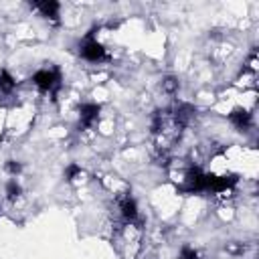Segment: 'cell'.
Instances as JSON below:
<instances>
[{"label": "cell", "mask_w": 259, "mask_h": 259, "mask_svg": "<svg viewBox=\"0 0 259 259\" xmlns=\"http://www.w3.org/2000/svg\"><path fill=\"white\" fill-rule=\"evenodd\" d=\"M32 83L40 91H51L55 95L61 87V71L59 69H40L32 75Z\"/></svg>", "instance_id": "6da1fadb"}, {"label": "cell", "mask_w": 259, "mask_h": 259, "mask_svg": "<svg viewBox=\"0 0 259 259\" xmlns=\"http://www.w3.org/2000/svg\"><path fill=\"white\" fill-rule=\"evenodd\" d=\"M180 190L182 192H202V190H206V174L198 166L188 168L186 176H184V186Z\"/></svg>", "instance_id": "7a4b0ae2"}, {"label": "cell", "mask_w": 259, "mask_h": 259, "mask_svg": "<svg viewBox=\"0 0 259 259\" xmlns=\"http://www.w3.org/2000/svg\"><path fill=\"white\" fill-rule=\"evenodd\" d=\"M79 53H81V57H83V59H87V61H91V63H99V61L107 59L103 45H99V42H97V40H93V38H87V40L81 45Z\"/></svg>", "instance_id": "3957f363"}, {"label": "cell", "mask_w": 259, "mask_h": 259, "mask_svg": "<svg viewBox=\"0 0 259 259\" xmlns=\"http://www.w3.org/2000/svg\"><path fill=\"white\" fill-rule=\"evenodd\" d=\"M235 184H237L235 174H225V176L206 174V190H210V192H225V190L233 188Z\"/></svg>", "instance_id": "277c9868"}, {"label": "cell", "mask_w": 259, "mask_h": 259, "mask_svg": "<svg viewBox=\"0 0 259 259\" xmlns=\"http://www.w3.org/2000/svg\"><path fill=\"white\" fill-rule=\"evenodd\" d=\"M229 119H231V123H233L237 130H241V132L249 130L251 123H253L251 113H249L247 109H243V107H235V109L229 113Z\"/></svg>", "instance_id": "5b68a950"}, {"label": "cell", "mask_w": 259, "mask_h": 259, "mask_svg": "<svg viewBox=\"0 0 259 259\" xmlns=\"http://www.w3.org/2000/svg\"><path fill=\"white\" fill-rule=\"evenodd\" d=\"M117 206H119V212L125 219V223H134L138 219V204L132 196H121L117 200Z\"/></svg>", "instance_id": "8992f818"}, {"label": "cell", "mask_w": 259, "mask_h": 259, "mask_svg": "<svg viewBox=\"0 0 259 259\" xmlns=\"http://www.w3.org/2000/svg\"><path fill=\"white\" fill-rule=\"evenodd\" d=\"M30 6L36 8V10H40V14L45 18H51L53 22L59 20V8H61L59 2H55V0H42V2H32Z\"/></svg>", "instance_id": "52a82bcc"}, {"label": "cell", "mask_w": 259, "mask_h": 259, "mask_svg": "<svg viewBox=\"0 0 259 259\" xmlns=\"http://www.w3.org/2000/svg\"><path fill=\"white\" fill-rule=\"evenodd\" d=\"M99 111H101V105L97 103H83L79 113H81V125L83 127H89L95 123V119L99 117Z\"/></svg>", "instance_id": "ba28073f"}, {"label": "cell", "mask_w": 259, "mask_h": 259, "mask_svg": "<svg viewBox=\"0 0 259 259\" xmlns=\"http://www.w3.org/2000/svg\"><path fill=\"white\" fill-rule=\"evenodd\" d=\"M14 87H16L14 77H12L6 69H0V91H2V93H10Z\"/></svg>", "instance_id": "9c48e42d"}, {"label": "cell", "mask_w": 259, "mask_h": 259, "mask_svg": "<svg viewBox=\"0 0 259 259\" xmlns=\"http://www.w3.org/2000/svg\"><path fill=\"white\" fill-rule=\"evenodd\" d=\"M162 91H164V93L174 95V93L178 91V81H176L174 77H166V79L162 81Z\"/></svg>", "instance_id": "30bf717a"}, {"label": "cell", "mask_w": 259, "mask_h": 259, "mask_svg": "<svg viewBox=\"0 0 259 259\" xmlns=\"http://www.w3.org/2000/svg\"><path fill=\"white\" fill-rule=\"evenodd\" d=\"M6 194H8L10 200H16V198H18V194H20V186L16 184V180H10V182L6 184Z\"/></svg>", "instance_id": "8fae6325"}, {"label": "cell", "mask_w": 259, "mask_h": 259, "mask_svg": "<svg viewBox=\"0 0 259 259\" xmlns=\"http://www.w3.org/2000/svg\"><path fill=\"white\" fill-rule=\"evenodd\" d=\"M180 259H200V255H198V251H196V249H192V247L184 245V247H182V251H180Z\"/></svg>", "instance_id": "7c38bea8"}, {"label": "cell", "mask_w": 259, "mask_h": 259, "mask_svg": "<svg viewBox=\"0 0 259 259\" xmlns=\"http://www.w3.org/2000/svg\"><path fill=\"white\" fill-rule=\"evenodd\" d=\"M77 176H81V168H79L77 164H71V166L65 170V178H67L69 182H73Z\"/></svg>", "instance_id": "4fadbf2b"}, {"label": "cell", "mask_w": 259, "mask_h": 259, "mask_svg": "<svg viewBox=\"0 0 259 259\" xmlns=\"http://www.w3.org/2000/svg\"><path fill=\"white\" fill-rule=\"evenodd\" d=\"M6 170H8L10 174H14V176H16V174L22 170V166H20L16 160H8V162H6Z\"/></svg>", "instance_id": "5bb4252c"}]
</instances>
